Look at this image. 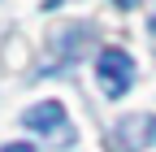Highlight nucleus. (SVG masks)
Wrapping results in <instances>:
<instances>
[{
    "instance_id": "f03ea898",
    "label": "nucleus",
    "mask_w": 156,
    "mask_h": 152,
    "mask_svg": "<svg viewBox=\"0 0 156 152\" xmlns=\"http://www.w3.org/2000/svg\"><path fill=\"white\" fill-rule=\"evenodd\" d=\"M26 130H39V135H56V139H69V118H65V104L61 100H39L22 113Z\"/></svg>"
},
{
    "instance_id": "7ed1b4c3",
    "label": "nucleus",
    "mask_w": 156,
    "mask_h": 152,
    "mask_svg": "<svg viewBox=\"0 0 156 152\" xmlns=\"http://www.w3.org/2000/svg\"><path fill=\"white\" fill-rule=\"evenodd\" d=\"M0 152H35V148H30V143H5Z\"/></svg>"
},
{
    "instance_id": "20e7f679",
    "label": "nucleus",
    "mask_w": 156,
    "mask_h": 152,
    "mask_svg": "<svg viewBox=\"0 0 156 152\" xmlns=\"http://www.w3.org/2000/svg\"><path fill=\"white\" fill-rule=\"evenodd\" d=\"M113 5H117V9H134L139 0H113Z\"/></svg>"
},
{
    "instance_id": "f257e3e1",
    "label": "nucleus",
    "mask_w": 156,
    "mask_h": 152,
    "mask_svg": "<svg viewBox=\"0 0 156 152\" xmlns=\"http://www.w3.org/2000/svg\"><path fill=\"white\" fill-rule=\"evenodd\" d=\"M95 78H100V91L104 96H126L130 83H134V61H130V52L122 48H104L100 52V61H95Z\"/></svg>"
}]
</instances>
